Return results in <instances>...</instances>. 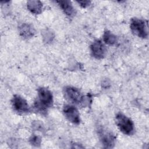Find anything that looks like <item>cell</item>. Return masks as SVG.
Masks as SVG:
<instances>
[{
  "mask_svg": "<svg viewBox=\"0 0 149 149\" xmlns=\"http://www.w3.org/2000/svg\"><path fill=\"white\" fill-rule=\"evenodd\" d=\"M91 55L97 59L104 58L106 54V48L100 40H95L90 46Z\"/></svg>",
  "mask_w": 149,
  "mask_h": 149,
  "instance_id": "8",
  "label": "cell"
},
{
  "mask_svg": "<svg viewBox=\"0 0 149 149\" xmlns=\"http://www.w3.org/2000/svg\"><path fill=\"white\" fill-rule=\"evenodd\" d=\"M63 95L65 98L69 102L78 105L85 106L90 102V98L85 97L80 91L76 87L66 86L63 88Z\"/></svg>",
  "mask_w": 149,
  "mask_h": 149,
  "instance_id": "2",
  "label": "cell"
},
{
  "mask_svg": "<svg viewBox=\"0 0 149 149\" xmlns=\"http://www.w3.org/2000/svg\"><path fill=\"white\" fill-rule=\"evenodd\" d=\"M63 112L67 119L75 125H79L80 123V114L77 109L70 105H65L63 108Z\"/></svg>",
  "mask_w": 149,
  "mask_h": 149,
  "instance_id": "7",
  "label": "cell"
},
{
  "mask_svg": "<svg viewBox=\"0 0 149 149\" xmlns=\"http://www.w3.org/2000/svg\"><path fill=\"white\" fill-rule=\"evenodd\" d=\"M27 7L29 11L32 13L37 15L42 12V3L40 1L30 0L27 2Z\"/></svg>",
  "mask_w": 149,
  "mask_h": 149,
  "instance_id": "11",
  "label": "cell"
},
{
  "mask_svg": "<svg viewBox=\"0 0 149 149\" xmlns=\"http://www.w3.org/2000/svg\"><path fill=\"white\" fill-rule=\"evenodd\" d=\"M32 127L33 129L38 131H43L44 130V126L42 124L38 121H34L32 123Z\"/></svg>",
  "mask_w": 149,
  "mask_h": 149,
  "instance_id": "14",
  "label": "cell"
},
{
  "mask_svg": "<svg viewBox=\"0 0 149 149\" xmlns=\"http://www.w3.org/2000/svg\"><path fill=\"white\" fill-rule=\"evenodd\" d=\"M103 40L106 44L113 45L116 43L117 37L110 31L106 30L103 34Z\"/></svg>",
  "mask_w": 149,
  "mask_h": 149,
  "instance_id": "12",
  "label": "cell"
},
{
  "mask_svg": "<svg viewBox=\"0 0 149 149\" xmlns=\"http://www.w3.org/2000/svg\"><path fill=\"white\" fill-rule=\"evenodd\" d=\"M130 29L133 34L141 38L148 37V26L147 22L141 19L132 18L130 21Z\"/></svg>",
  "mask_w": 149,
  "mask_h": 149,
  "instance_id": "4",
  "label": "cell"
},
{
  "mask_svg": "<svg viewBox=\"0 0 149 149\" xmlns=\"http://www.w3.org/2000/svg\"><path fill=\"white\" fill-rule=\"evenodd\" d=\"M56 2L67 16L73 17L75 15L76 12L70 1L68 0H60L56 1Z\"/></svg>",
  "mask_w": 149,
  "mask_h": 149,
  "instance_id": "10",
  "label": "cell"
},
{
  "mask_svg": "<svg viewBox=\"0 0 149 149\" xmlns=\"http://www.w3.org/2000/svg\"><path fill=\"white\" fill-rule=\"evenodd\" d=\"M53 105V95L52 93L47 88L40 87L38 89L37 98L34 101V108L35 110L43 115L47 113L48 108Z\"/></svg>",
  "mask_w": 149,
  "mask_h": 149,
  "instance_id": "1",
  "label": "cell"
},
{
  "mask_svg": "<svg viewBox=\"0 0 149 149\" xmlns=\"http://www.w3.org/2000/svg\"><path fill=\"white\" fill-rule=\"evenodd\" d=\"M19 32L22 38L29 39L34 36L36 31L32 25L24 23L19 26Z\"/></svg>",
  "mask_w": 149,
  "mask_h": 149,
  "instance_id": "9",
  "label": "cell"
},
{
  "mask_svg": "<svg viewBox=\"0 0 149 149\" xmlns=\"http://www.w3.org/2000/svg\"><path fill=\"white\" fill-rule=\"evenodd\" d=\"M29 142L32 146L35 147H38L40 146L41 140L39 136L36 134H32V136L29 139Z\"/></svg>",
  "mask_w": 149,
  "mask_h": 149,
  "instance_id": "13",
  "label": "cell"
},
{
  "mask_svg": "<svg viewBox=\"0 0 149 149\" xmlns=\"http://www.w3.org/2000/svg\"><path fill=\"white\" fill-rule=\"evenodd\" d=\"M115 121L119 130L125 134L132 135L134 132L132 120L124 114L119 112L116 115Z\"/></svg>",
  "mask_w": 149,
  "mask_h": 149,
  "instance_id": "3",
  "label": "cell"
},
{
  "mask_svg": "<svg viewBox=\"0 0 149 149\" xmlns=\"http://www.w3.org/2000/svg\"><path fill=\"white\" fill-rule=\"evenodd\" d=\"M98 133L104 148H111L114 147L116 138L111 132L102 127H100L98 129Z\"/></svg>",
  "mask_w": 149,
  "mask_h": 149,
  "instance_id": "5",
  "label": "cell"
},
{
  "mask_svg": "<svg viewBox=\"0 0 149 149\" xmlns=\"http://www.w3.org/2000/svg\"><path fill=\"white\" fill-rule=\"evenodd\" d=\"M77 2L82 7V8H87V6H88L90 3H91V1H77Z\"/></svg>",
  "mask_w": 149,
  "mask_h": 149,
  "instance_id": "16",
  "label": "cell"
},
{
  "mask_svg": "<svg viewBox=\"0 0 149 149\" xmlns=\"http://www.w3.org/2000/svg\"><path fill=\"white\" fill-rule=\"evenodd\" d=\"M53 37H54L52 36V33L47 30L44 32V34H43V38L45 40V41H46L47 42H51Z\"/></svg>",
  "mask_w": 149,
  "mask_h": 149,
  "instance_id": "15",
  "label": "cell"
},
{
  "mask_svg": "<svg viewBox=\"0 0 149 149\" xmlns=\"http://www.w3.org/2000/svg\"><path fill=\"white\" fill-rule=\"evenodd\" d=\"M11 103L14 111L19 114H25L30 112V108L27 101L17 94L13 95Z\"/></svg>",
  "mask_w": 149,
  "mask_h": 149,
  "instance_id": "6",
  "label": "cell"
}]
</instances>
